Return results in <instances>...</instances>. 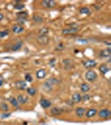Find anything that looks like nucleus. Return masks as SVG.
<instances>
[{
	"instance_id": "obj_1",
	"label": "nucleus",
	"mask_w": 111,
	"mask_h": 125,
	"mask_svg": "<svg viewBox=\"0 0 111 125\" xmlns=\"http://www.w3.org/2000/svg\"><path fill=\"white\" fill-rule=\"evenodd\" d=\"M59 81L55 78H48V80H46L45 83L43 84V88L44 90H45L47 93H49L53 90V88L54 85L58 84Z\"/></svg>"
},
{
	"instance_id": "obj_2",
	"label": "nucleus",
	"mask_w": 111,
	"mask_h": 125,
	"mask_svg": "<svg viewBox=\"0 0 111 125\" xmlns=\"http://www.w3.org/2000/svg\"><path fill=\"white\" fill-rule=\"evenodd\" d=\"M97 73L94 70H89L85 73V79L89 82H94L97 79Z\"/></svg>"
},
{
	"instance_id": "obj_3",
	"label": "nucleus",
	"mask_w": 111,
	"mask_h": 125,
	"mask_svg": "<svg viewBox=\"0 0 111 125\" xmlns=\"http://www.w3.org/2000/svg\"><path fill=\"white\" fill-rule=\"evenodd\" d=\"M83 65L85 68H88V69H91V68H94L96 67L97 62L94 61V60L92 59H87L85 61L83 62Z\"/></svg>"
},
{
	"instance_id": "obj_4",
	"label": "nucleus",
	"mask_w": 111,
	"mask_h": 125,
	"mask_svg": "<svg viewBox=\"0 0 111 125\" xmlns=\"http://www.w3.org/2000/svg\"><path fill=\"white\" fill-rule=\"evenodd\" d=\"M41 4L46 9H53L57 5V3L54 0H44V1H42Z\"/></svg>"
},
{
	"instance_id": "obj_5",
	"label": "nucleus",
	"mask_w": 111,
	"mask_h": 125,
	"mask_svg": "<svg viewBox=\"0 0 111 125\" xmlns=\"http://www.w3.org/2000/svg\"><path fill=\"white\" fill-rule=\"evenodd\" d=\"M37 42L40 45H47L49 42V38L47 35H39L37 38Z\"/></svg>"
},
{
	"instance_id": "obj_6",
	"label": "nucleus",
	"mask_w": 111,
	"mask_h": 125,
	"mask_svg": "<svg viewBox=\"0 0 111 125\" xmlns=\"http://www.w3.org/2000/svg\"><path fill=\"white\" fill-rule=\"evenodd\" d=\"M78 31V28H69V29H63L62 33L64 35H73V34H75L77 33Z\"/></svg>"
},
{
	"instance_id": "obj_7",
	"label": "nucleus",
	"mask_w": 111,
	"mask_h": 125,
	"mask_svg": "<svg viewBox=\"0 0 111 125\" xmlns=\"http://www.w3.org/2000/svg\"><path fill=\"white\" fill-rule=\"evenodd\" d=\"M99 117L101 118H110L111 115V112L110 110L107 109V108H104V109H101L99 112Z\"/></svg>"
},
{
	"instance_id": "obj_8",
	"label": "nucleus",
	"mask_w": 111,
	"mask_h": 125,
	"mask_svg": "<svg viewBox=\"0 0 111 125\" xmlns=\"http://www.w3.org/2000/svg\"><path fill=\"white\" fill-rule=\"evenodd\" d=\"M15 88L19 90H25L27 89V83L23 80H19V81L15 82Z\"/></svg>"
},
{
	"instance_id": "obj_9",
	"label": "nucleus",
	"mask_w": 111,
	"mask_h": 125,
	"mask_svg": "<svg viewBox=\"0 0 111 125\" xmlns=\"http://www.w3.org/2000/svg\"><path fill=\"white\" fill-rule=\"evenodd\" d=\"M63 113H64V110L60 108H58V107L52 108L51 110H50V114L53 116H59V115H61Z\"/></svg>"
},
{
	"instance_id": "obj_10",
	"label": "nucleus",
	"mask_w": 111,
	"mask_h": 125,
	"mask_svg": "<svg viewBox=\"0 0 111 125\" xmlns=\"http://www.w3.org/2000/svg\"><path fill=\"white\" fill-rule=\"evenodd\" d=\"M23 30H24V28L21 24H15V25H13V28H12V31L14 33H21L23 32Z\"/></svg>"
},
{
	"instance_id": "obj_11",
	"label": "nucleus",
	"mask_w": 111,
	"mask_h": 125,
	"mask_svg": "<svg viewBox=\"0 0 111 125\" xmlns=\"http://www.w3.org/2000/svg\"><path fill=\"white\" fill-rule=\"evenodd\" d=\"M16 99H17V101L19 102V104H25L29 102V98L25 95H23V94L18 95Z\"/></svg>"
},
{
	"instance_id": "obj_12",
	"label": "nucleus",
	"mask_w": 111,
	"mask_h": 125,
	"mask_svg": "<svg viewBox=\"0 0 111 125\" xmlns=\"http://www.w3.org/2000/svg\"><path fill=\"white\" fill-rule=\"evenodd\" d=\"M40 105L43 108H48L52 106V103L49 101L48 99H46V98H42L40 100Z\"/></svg>"
},
{
	"instance_id": "obj_13",
	"label": "nucleus",
	"mask_w": 111,
	"mask_h": 125,
	"mask_svg": "<svg viewBox=\"0 0 111 125\" xmlns=\"http://www.w3.org/2000/svg\"><path fill=\"white\" fill-rule=\"evenodd\" d=\"M71 100L74 104H78L79 102L82 101V96L80 95V94H78V93H74L72 96Z\"/></svg>"
},
{
	"instance_id": "obj_14",
	"label": "nucleus",
	"mask_w": 111,
	"mask_h": 125,
	"mask_svg": "<svg viewBox=\"0 0 111 125\" xmlns=\"http://www.w3.org/2000/svg\"><path fill=\"white\" fill-rule=\"evenodd\" d=\"M85 113H86V109L84 108H77L75 109L76 115H77L78 117H79V118L84 117V114H85Z\"/></svg>"
},
{
	"instance_id": "obj_15",
	"label": "nucleus",
	"mask_w": 111,
	"mask_h": 125,
	"mask_svg": "<svg viewBox=\"0 0 111 125\" xmlns=\"http://www.w3.org/2000/svg\"><path fill=\"white\" fill-rule=\"evenodd\" d=\"M16 15H17V19L27 20V18H28V16H29V13H28L26 11H21V12H19V13H16Z\"/></svg>"
},
{
	"instance_id": "obj_16",
	"label": "nucleus",
	"mask_w": 111,
	"mask_h": 125,
	"mask_svg": "<svg viewBox=\"0 0 111 125\" xmlns=\"http://www.w3.org/2000/svg\"><path fill=\"white\" fill-rule=\"evenodd\" d=\"M97 112H98V111H97V109H95V108H91V109H89L87 112L85 113V115L87 118H93L94 116H95Z\"/></svg>"
},
{
	"instance_id": "obj_17",
	"label": "nucleus",
	"mask_w": 111,
	"mask_h": 125,
	"mask_svg": "<svg viewBox=\"0 0 111 125\" xmlns=\"http://www.w3.org/2000/svg\"><path fill=\"white\" fill-rule=\"evenodd\" d=\"M22 46H23V42L22 41L18 42V43H16L15 44H13V45L12 46L11 49H12V51H14V52L19 51V50L21 49Z\"/></svg>"
},
{
	"instance_id": "obj_18",
	"label": "nucleus",
	"mask_w": 111,
	"mask_h": 125,
	"mask_svg": "<svg viewBox=\"0 0 111 125\" xmlns=\"http://www.w3.org/2000/svg\"><path fill=\"white\" fill-rule=\"evenodd\" d=\"M99 69H100V72L103 74H105L110 71V68H109V67L106 64H101L100 66V68H99Z\"/></svg>"
},
{
	"instance_id": "obj_19",
	"label": "nucleus",
	"mask_w": 111,
	"mask_h": 125,
	"mask_svg": "<svg viewBox=\"0 0 111 125\" xmlns=\"http://www.w3.org/2000/svg\"><path fill=\"white\" fill-rule=\"evenodd\" d=\"M110 54H111V49H110V48H107V49L102 50V51L100 52V55L101 56V57L106 58V57H110Z\"/></svg>"
},
{
	"instance_id": "obj_20",
	"label": "nucleus",
	"mask_w": 111,
	"mask_h": 125,
	"mask_svg": "<svg viewBox=\"0 0 111 125\" xmlns=\"http://www.w3.org/2000/svg\"><path fill=\"white\" fill-rule=\"evenodd\" d=\"M36 76H37L38 78H39V79H42V78H45L46 71L44 69H39V71L36 73Z\"/></svg>"
},
{
	"instance_id": "obj_21",
	"label": "nucleus",
	"mask_w": 111,
	"mask_h": 125,
	"mask_svg": "<svg viewBox=\"0 0 111 125\" xmlns=\"http://www.w3.org/2000/svg\"><path fill=\"white\" fill-rule=\"evenodd\" d=\"M89 89H90V87L88 83H82L80 85V90H81V92L84 93V94H86L87 92L89 91Z\"/></svg>"
},
{
	"instance_id": "obj_22",
	"label": "nucleus",
	"mask_w": 111,
	"mask_h": 125,
	"mask_svg": "<svg viewBox=\"0 0 111 125\" xmlns=\"http://www.w3.org/2000/svg\"><path fill=\"white\" fill-rule=\"evenodd\" d=\"M33 20L34 23H41L42 22L44 21V18L40 15L35 14L33 16Z\"/></svg>"
},
{
	"instance_id": "obj_23",
	"label": "nucleus",
	"mask_w": 111,
	"mask_h": 125,
	"mask_svg": "<svg viewBox=\"0 0 111 125\" xmlns=\"http://www.w3.org/2000/svg\"><path fill=\"white\" fill-rule=\"evenodd\" d=\"M9 101L10 102L11 105H13V107H14V108H19V102L17 101V99H16L15 98H13V97H12V98H9Z\"/></svg>"
},
{
	"instance_id": "obj_24",
	"label": "nucleus",
	"mask_w": 111,
	"mask_h": 125,
	"mask_svg": "<svg viewBox=\"0 0 111 125\" xmlns=\"http://www.w3.org/2000/svg\"><path fill=\"white\" fill-rule=\"evenodd\" d=\"M27 93L30 96H34L36 94H37V89L33 87H31V88H27Z\"/></svg>"
},
{
	"instance_id": "obj_25",
	"label": "nucleus",
	"mask_w": 111,
	"mask_h": 125,
	"mask_svg": "<svg viewBox=\"0 0 111 125\" xmlns=\"http://www.w3.org/2000/svg\"><path fill=\"white\" fill-rule=\"evenodd\" d=\"M79 12L81 14H90V13H91V11H90V9H89L87 7H83L81 9H79Z\"/></svg>"
},
{
	"instance_id": "obj_26",
	"label": "nucleus",
	"mask_w": 111,
	"mask_h": 125,
	"mask_svg": "<svg viewBox=\"0 0 111 125\" xmlns=\"http://www.w3.org/2000/svg\"><path fill=\"white\" fill-rule=\"evenodd\" d=\"M48 31H49L48 28H47V27H43L42 29H39V35H47L48 33Z\"/></svg>"
},
{
	"instance_id": "obj_27",
	"label": "nucleus",
	"mask_w": 111,
	"mask_h": 125,
	"mask_svg": "<svg viewBox=\"0 0 111 125\" xmlns=\"http://www.w3.org/2000/svg\"><path fill=\"white\" fill-rule=\"evenodd\" d=\"M24 3H22L21 1H17V3L14 4V9H18V10H21L24 9Z\"/></svg>"
},
{
	"instance_id": "obj_28",
	"label": "nucleus",
	"mask_w": 111,
	"mask_h": 125,
	"mask_svg": "<svg viewBox=\"0 0 111 125\" xmlns=\"http://www.w3.org/2000/svg\"><path fill=\"white\" fill-rule=\"evenodd\" d=\"M64 68H66V69H68V68H71V64H72V61L70 59H64Z\"/></svg>"
},
{
	"instance_id": "obj_29",
	"label": "nucleus",
	"mask_w": 111,
	"mask_h": 125,
	"mask_svg": "<svg viewBox=\"0 0 111 125\" xmlns=\"http://www.w3.org/2000/svg\"><path fill=\"white\" fill-rule=\"evenodd\" d=\"M0 109L4 113L7 112V111L9 110V105H8L7 104H5V103H1V104H0Z\"/></svg>"
},
{
	"instance_id": "obj_30",
	"label": "nucleus",
	"mask_w": 111,
	"mask_h": 125,
	"mask_svg": "<svg viewBox=\"0 0 111 125\" xmlns=\"http://www.w3.org/2000/svg\"><path fill=\"white\" fill-rule=\"evenodd\" d=\"M9 33V30H4V31H0V38H4L8 36Z\"/></svg>"
},
{
	"instance_id": "obj_31",
	"label": "nucleus",
	"mask_w": 111,
	"mask_h": 125,
	"mask_svg": "<svg viewBox=\"0 0 111 125\" xmlns=\"http://www.w3.org/2000/svg\"><path fill=\"white\" fill-rule=\"evenodd\" d=\"M25 80L27 82H29V83L33 82V77L31 76V74H29V73L26 74V75H25Z\"/></svg>"
},
{
	"instance_id": "obj_32",
	"label": "nucleus",
	"mask_w": 111,
	"mask_h": 125,
	"mask_svg": "<svg viewBox=\"0 0 111 125\" xmlns=\"http://www.w3.org/2000/svg\"><path fill=\"white\" fill-rule=\"evenodd\" d=\"M90 98H91V96H90L89 94H84V95L82 97L83 101H89Z\"/></svg>"
},
{
	"instance_id": "obj_33",
	"label": "nucleus",
	"mask_w": 111,
	"mask_h": 125,
	"mask_svg": "<svg viewBox=\"0 0 111 125\" xmlns=\"http://www.w3.org/2000/svg\"><path fill=\"white\" fill-rule=\"evenodd\" d=\"M64 48V43H59L58 45L56 47V48H55V50H58V51H60V50H63Z\"/></svg>"
},
{
	"instance_id": "obj_34",
	"label": "nucleus",
	"mask_w": 111,
	"mask_h": 125,
	"mask_svg": "<svg viewBox=\"0 0 111 125\" xmlns=\"http://www.w3.org/2000/svg\"><path fill=\"white\" fill-rule=\"evenodd\" d=\"M9 116H11V114H2L1 115V118H8V117H9Z\"/></svg>"
},
{
	"instance_id": "obj_35",
	"label": "nucleus",
	"mask_w": 111,
	"mask_h": 125,
	"mask_svg": "<svg viewBox=\"0 0 111 125\" xmlns=\"http://www.w3.org/2000/svg\"><path fill=\"white\" fill-rule=\"evenodd\" d=\"M17 21H19V23H24L26 22V20H24V19H17Z\"/></svg>"
},
{
	"instance_id": "obj_36",
	"label": "nucleus",
	"mask_w": 111,
	"mask_h": 125,
	"mask_svg": "<svg viewBox=\"0 0 111 125\" xmlns=\"http://www.w3.org/2000/svg\"><path fill=\"white\" fill-rule=\"evenodd\" d=\"M54 61H55V59H54H54H52V61H50V66L54 67Z\"/></svg>"
},
{
	"instance_id": "obj_37",
	"label": "nucleus",
	"mask_w": 111,
	"mask_h": 125,
	"mask_svg": "<svg viewBox=\"0 0 111 125\" xmlns=\"http://www.w3.org/2000/svg\"><path fill=\"white\" fill-rule=\"evenodd\" d=\"M3 19H4V16H3V14H2V13H0V21H2Z\"/></svg>"
},
{
	"instance_id": "obj_38",
	"label": "nucleus",
	"mask_w": 111,
	"mask_h": 125,
	"mask_svg": "<svg viewBox=\"0 0 111 125\" xmlns=\"http://www.w3.org/2000/svg\"><path fill=\"white\" fill-rule=\"evenodd\" d=\"M3 81L1 79V78H0V87H1L2 85H3Z\"/></svg>"
}]
</instances>
